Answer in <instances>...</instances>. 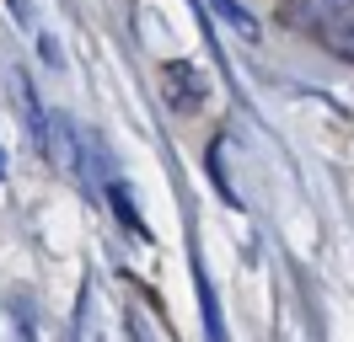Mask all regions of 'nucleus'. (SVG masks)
<instances>
[{
    "mask_svg": "<svg viewBox=\"0 0 354 342\" xmlns=\"http://www.w3.org/2000/svg\"><path fill=\"white\" fill-rule=\"evenodd\" d=\"M32 134H38V150H44V161L54 171H65V177H86V171H81L86 139H81V128L70 123V112H44V118L32 123Z\"/></svg>",
    "mask_w": 354,
    "mask_h": 342,
    "instance_id": "nucleus-1",
    "label": "nucleus"
},
{
    "mask_svg": "<svg viewBox=\"0 0 354 342\" xmlns=\"http://www.w3.org/2000/svg\"><path fill=\"white\" fill-rule=\"evenodd\" d=\"M38 59H44V64H54V70L65 64V54H59V43L48 38V32H38Z\"/></svg>",
    "mask_w": 354,
    "mask_h": 342,
    "instance_id": "nucleus-6",
    "label": "nucleus"
},
{
    "mask_svg": "<svg viewBox=\"0 0 354 342\" xmlns=\"http://www.w3.org/2000/svg\"><path fill=\"white\" fill-rule=\"evenodd\" d=\"M354 11V0H290V21H301V27H317V32H328L338 21Z\"/></svg>",
    "mask_w": 354,
    "mask_h": 342,
    "instance_id": "nucleus-3",
    "label": "nucleus"
},
{
    "mask_svg": "<svg viewBox=\"0 0 354 342\" xmlns=\"http://www.w3.org/2000/svg\"><path fill=\"white\" fill-rule=\"evenodd\" d=\"M108 198H113V209H118V219H124L129 230H140V235H145V219H140V209L129 203V192L118 188V182H108Z\"/></svg>",
    "mask_w": 354,
    "mask_h": 342,
    "instance_id": "nucleus-5",
    "label": "nucleus"
},
{
    "mask_svg": "<svg viewBox=\"0 0 354 342\" xmlns=\"http://www.w3.org/2000/svg\"><path fill=\"white\" fill-rule=\"evenodd\" d=\"M209 6H215V17H225L231 27H236V32H242V38H258V21L247 17V11L236 6V0H209Z\"/></svg>",
    "mask_w": 354,
    "mask_h": 342,
    "instance_id": "nucleus-4",
    "label": "nucleus"
},
{
    "mask_svg": "<svg viewBox=\"0 0 354 342\" xmlns=\"http://www.w3.org/2000/svg\"><path fill=\"white\" fill-rule=\"evenodd\" d=\"M161 97H167L172 112H199L209 102V86L188 59H172V64H161Z\"/></svg>",
    "mask_w": 354,
    "mask_h": 342,
    "instance_id": "nucleus-2",
    "label": "nucleus"
},
{
    "mask_svg": "<svg viewBox=\"0 0 354 342\" xmlns=\"http://www.w3.org/2000/svg\"><path fill=\"white\" fill-rule=\"evenodd\" d=\"M0 177H6V166H0Z\"/></svg>",
    "mask_w": 354,
    "mask_h": 342,
    "instance_id": "nucleus-8",
    "label": "nucleus"
},
{
    "mask_svg": "<svg viewBox=\"0 0 354 342\" xmlns=\"http://www.w3.org/2000/svg\"><path fill=\"white\" fill-rule=\"evenodd\" d=\"M6 6H11V17L22 21V27H27V21H32V17H27V0H6Z\"/></svg>",
    "mask_w": 354,
    "mask_h": 342,
    "instance_id": "nucleus-7",
    "label": "nucleus"
}]
</instances>
